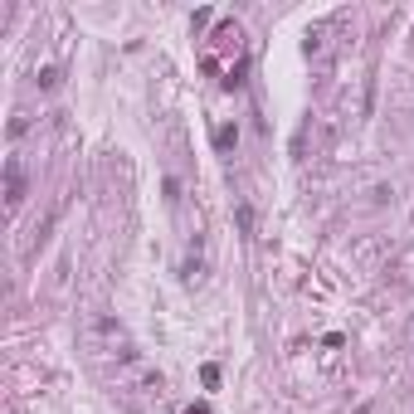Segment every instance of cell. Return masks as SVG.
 Returning a JSON list of instances; mask_svg holds the SVG:
<instances>
[{
    "label": "cell",
    "instance_id": "obj_2",
    "mask_svg": "<svg viewBox=\"0 0 414 414\" xmlns=\"http://www.w3.org/2000/svg\"><path fill=\"white\" fill-rule=\"evenodd\" d=\"M200 69L205 74H225V83H239V74H244V30L234 20H220L215 35L205 40Z\"/></svg>",
    "mask_w": 414,
    "mask_h": 414
},
{
    "label": "cell",
    "instance_id": "obj_1",
    "mask_svg": "<svg viewBox=\"0 0 414 414\" xmlns=\"http://www.w3.org/2000/svg\"><path fill=\"white\" fill-rule=\"evenodd\" d=\"M83 346H88V356L107 370V380H117V375H122V370L141 356V351L132 346L127 327H122L117 317H107V312H103V317H93V322L83 327Z\"/></svg>",
    "mask_w": 414,
    "mask_h": 414
},
{
    "label": "cell",
    "instance_id": "obj_4",
    "mask_svg": "<svg viewBox=\"0 0 414 414\" xmlns=\"http://www.w3.org/2000/svg\"><path fill=\"white\" fill-rule=\"evenodd\" d=\"M234 141H239V127H230V122H225V127L215 132V146H220V151H230Z\"/></svg>",
    "mask_w": 414,
    "mask_h": 414
},
{
    "label": "cell",
    "instance_id": "obj_3",
    "mask_svg": "<svg viewBox=\"0 0 414 414\" xmlns=\"http://www.w3.org/2000/svg\"><path fill=\"white\" fill-rule=\"evenodd\" d=\"M20 200H25V171H20V161H10L6 166V205H10V215L20 210Z\"/></svg>",
    "mask_w": 414,
    "mask_h": 414
},
{
    "label": "cell",
    "instance_id": "obj_5",
    "mask_svg": "<svg viewBox=\"0 0 414 414\" xmlns=\"http://www.w3.org/2000/svg\"><path fill=\"white\" fill-rule=\"evenodd\" d=\"M190 414H205V409H190Z\"/></svg>",
    "mask_w": 414,
    "mask_h": 414
}]
</instances>
